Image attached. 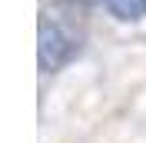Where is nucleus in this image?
<instances>
[{
  "label": "nucleus",
  "mask_w": 146,
  "mask_h": 143,
  "mask_svg": "<svg viewBox=\"0 0 146 143\" xmlns=\"http://www.w3.org/2000/svg\"><path fill=\"white\" fill-rule=\"evenodd\" d=\"M73 53V40L63 33L60 23L53 20H40L36 27V60H40V70L43 73H53L60 70Z\"/></svg>",
  "instance_id": "nucleus-1"
},
{
  "label": "nucleus",
  "mask_w": 146,
  "mask_h": 143,
  "mask_svg": "<svg viewBox=\"0 0 146 143\" xmlns=\"http://www.w3.org/2000/svg\"><path fill=\"white\" fill-rule=\"evenodd\" d=\"M116 20H139L146 17V0H103Z\"/></svg>",
  "instance_id": "nucleus-2"
}]
</instances>
